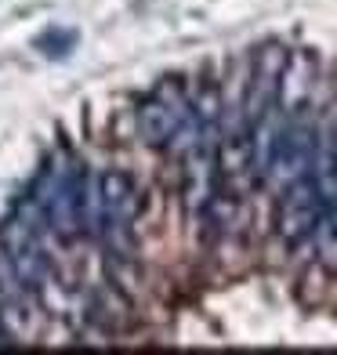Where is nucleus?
I'll use <instances>...</instances> for the list:
<instances>
[{"mask_svg":"<svg viewBox=\"0 0 337 355\" xmlns=\"http://www.w3.org/2000/svg\"><path fill=\"white\" fill-rule=\"evenodd\" d=\"M138 135L153 149H167L174 156H189L192 149H214L200 135L196 116H192L189 87L178 76H167L141 98L138 105Z\"/></svg>","mask_w":337,"mask_h":355,"instance_id":"obj_1","label":"nucleus"},{"mask_svg":"<svg viewBox=\"0 0 337 355\" xmlns=\"http://www.w3.org/2000/svg\"><path fill=\"white\" fill-rule=\"evenodd\" d=\"M141 211V196L131 174L123 171H102L91 182L87 200V232L102 236L109 250L127 254L135 239V221Z\"/></svg>","mask_w":337,"mask_h":355,"instance_id":"obj_2","label":"nucleus"},{"mask_svg":"<svg viewBox=\"0 0 337 355\" xmlns=\"http://www.w3.org/2000/svg\"><path fill=\"white\" fill-rule=\"evenodd\" d=\"M40 214L37 207L22 200L15 211L0 221V257L11 272V279L19 283L22 294H44L51 268H47V254L40 243Z\"/></svg>","mask_w":337,"mask_h":355,"instance_id":"obj_3","label":"nucleus"},{"mask_svg":"<svg viewBox=\"0 0 337 355\" xmlns=\"http://www.w3.org/2000/svg\"><path fill=\"white\" fill-rule=\"evenodd\" d=\"M316 149H319V135L309 120H297L286 116L283 127H279V138H276V149H272V159H268V174L265 182L286 189L291 182L304 178L312 171V159H316Z\"/></svg>","mask_w":337,"mask_h":355,"instance_id":"obj_4","label":"nucleus"},{"mask_svg":"<svg viewBox=\"0 0 337 355\" xmlns=\"http://www.w3.org/2000/svg\"><path fill=\"white\" fill-rule=\"evenodd\" d=\"M327 221V207L323 200H319V189L312 182V174L297 178V182H291L283 189L279 196V207H276V232L283 243H304L309 236L319 232V225Z\"/></svg>","mask_w":337,"mask_h":355,"instance_id":"obj_5","label":"nucleus"},{"mask_svg":"<svg viewBox=\"0 0 337 355\" xmlns=\"http://www.w3.org/2000/svg\"><path fill=\"white\" fill-rule=\"evenodd\" d=\"M286 47L283 44H265L254 51V69L247 80V94H243V105H239V116H243L247 131L250 123H258L268 109H276V94H279V76L286 66Z\"/></svg>","mask_w":337,"mask_h":355,"instance_id":"obj_6","label":"nucleus"},{"mask_svg":"<svg viewBox=\"0 0 337 355\" xmlns=\"http://www.w3.org/2000/svg\"><path fill=\"white\" fill-rule=\"evenodd\" d=\"M312 80H316V58L312 55H286V66L279 76V94H276V109L294 116L301 112V105L309 102V91H312Z\"/></svg>","mask_w":337,"mask_h":355,"instance_id":"obj_7","label":"nucleus"},{"mask_svg":"<svg viewBox=\"0 0 337 355\" xmlns=\"http://www.w3.org/2000/svg\"><path fill=\"white\" fill-rule=\"evenodd\" d=\"M0 337H4V322H0Z\"/></svg>","mask_w":337,"mask_h":355,"instance_id":"obj_8","label":"nucleus"}]
</instances>
